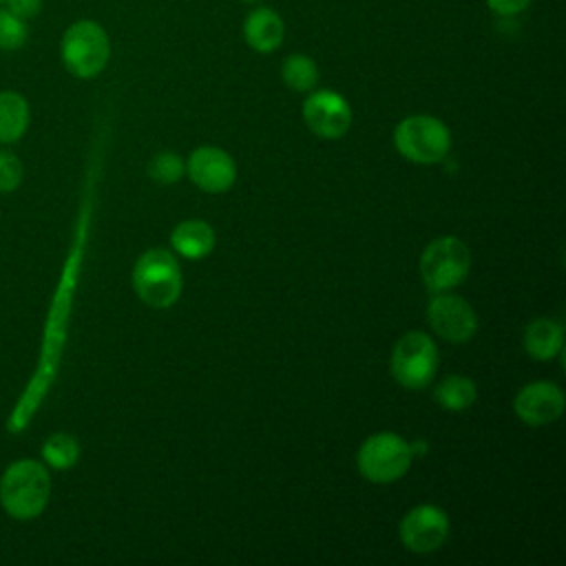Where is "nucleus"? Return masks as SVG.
Instances as JSON below:
<instances>
[{
    "mask_svg": "<svg viewBox=\"0 0 566 566\" xmlns=\"http://www.w3.org/2000/svg\"><path fill=\"white\" fill-rule=\"evenodd\" d=\"M31 124L29 99L13 88L0 91V146L18 144Z\"/></svg>",
    "mask_w": 566,
    "mask_h": 566,
    "instance_id": "15",
    "label": "nucleus"
},
{
    "mask_svg": "<svg viewBox=\"0 0 566 566\" xmlns=\"http://www.w3.org/2000/svg\"><path fill=\"white\" fill-rule=\"evenodd\" d=\"M564 391L548 380L524 385L513 400L517 418L531 427H544L555 422L564 413Z\"/></svg>",
    "mask_w": 566,
    "mask_h": 566,
    "instance_id": "13",
    "label": "nucleus"
},
{
    "mask_svg": "<svg viewBox=\"0 0 566 566\" xmlns=\"http://www.w3.org/2000/svg\"><path fill=\"white\" fill-rule=\"evenodd\" d=\"M433 398L447 411H464V409H469L475 402L478 387H475V382L471 378L460 376V374H451V376H444L436 385Z\"/></svg>",
    "mask_w": 566,
    "mask_h": 566,
    "instance_id": "20",
    "label": "nucleus"
},
{
    "mask_svg": "<svg viewBox=\"0 0 566 566\" xmlns=\"http://www.w3.org/2000/svg\"><path fill=\"white\" fill-rule=\"evenodd\" d=\"M51 473L42 460L18 458L0 473V509L15 522L38 520L51 500Z\"/></svg>",
    "mask_w": 566,
    "mask_h": 566,
    "instance_id": "2",
    "label": "nucleus"
},
{
    "mask_svg": "<svg viewBox=\"0 0 566 566\" xmlns=\"http://www.w3.org/2000/svg\"><path fill=\"white\" fill-rule=\"evenodd\" d=\"M133 290L142 303L155 310L175 305L184 290L177 256L166 248H150L133 265Z\"/></svg>",
    "mask_w": 566,
    "mask_h": 566,
    "instance_id": "4",
    "label": "nucleus"
},
{
    "mask_svg": "<svg viewBox=\"0 0 566 566\" xmlns=\"http://www.w3.org/2000/svg\"><path fill=\"white\" fill-rule=\"evenodd\" d=\"M564 327L551 318H535L524 329V349L535 360H551L562 352Z\"/></svg>",
    "mask_w": 566,
    "mask_h": 566,
    "instance_id": "17",
    "label": "nucleus"
},
{
    "mask_svg": "<svg viewBox=\"0 0 566 566\" xmlns=\"http://www.w3.org/2000/svg\"><path fill=\"white\" fill-rule=\"evenodd\" d=\"M438 347L424 332H407L391 349L389 369L398 385L405 389H424L438 371Z\"/></svg>",
    "mask_w": 566,
    "mask_h": 566,
    "instance_id": "8",
    "label": "nucleus"
},
{
    "mask_svg": "<svg viewBox=\"0 0 566 566\" xmlns=\"http://www.w3.org/2000/svg\"><path fill=\"white\" fill-rule=\"evenodd\" d=\"M411 444L391 431L369 436L356 455L358 471L374 484H389L400 480L411 467Z\"/></svg>",
    "mask_w": 566,
    "mask_h": 566,
    "instance_id": "7",
    "label": "nucleus"
},
{
    "mask_svg": "<svg viewBox=\"0 0 566 566\" xmlns=\"http://www.w3.org/2000/svg\"><path fill=\"white\" fill-rule=\"evenodd\" d=\"M301 113L305 126L323 139L343 137L354 122L349 102L332 88H312L303 102Z\"/></svg>",
    "mask_w": 566,
    "mask_h": 566,
    "instance_id": "9",
    "label": "nucleus"
},
{
    "mask_svg": "<svg viewBox=\"0 0 566 566\" xmlns=\"http://www.w3.org/2000/svg\"><path fill=\"white\" fill-rule=\"evenodd\" d=\"M29 40V22L0 7V51H20Z\"/></svg>",
    "mask_w": 566,
    "mask_h": 566,
    "instance_id": "21",
    "label": "nucleus"
},
{
    "mask_svg": "<svg viewBox=\"0 0 566 566\" xmlns=\"http://www.w3.org/2000/svg\"><path fill=\"white\" fill-rule=\"evenodd\" d=\"M396 150L420 166L442 161L451 150V133L447 124L433 115H409L394 128Z\"/></svg>",
    "mask_w": 566,
    "mask_h": 566,
    "instance_id": "5",
    "label": "nucleus"
},
{
    "mask_svg": "<svg viewBox=\"0 0 566 566\" xmlns=\"http://www.w3.org/2000/svg\"><path fill=\"white\" fill-rule=\"evenodd\" d=\"M60 62L75 80H95L111 62V35L93 18L73 20L60 38Z\"/></svg>",
    "mask_w": 566,
    "mask_h": 566,
    "instance_id": "3",
    "label": "nucleus"
},
{
    "mask_svg": "<svg viewBox=\"0 0 566 566\" xmlns=\"http://www.w3.org/2000/svg\"><path fill=\"white\" fill-rule=\"evenodd\" d=\"M431 329L449 343H467L478 329L475 310L455 294L438 292L427 307Z\"/></svg>",
    "mask_w": 566,
    "mask_h": 566,
    "instance_id": "11",
    "label": "nucleus"
},
{
    "mask_svg": "<svg viewBox=\"0 0 566 566\" xmlns=\"http://www.w3.org/2000/svg\"><path fill=\"white\" fill-rule=\"evenodd\" d=\"M318 64L307 53H290L281 62V80L294 93H310L318 84Z\"/></svg>",
    "mask_w": 566,
    "mask_h": 566,
    "instance_id": "19",
    "label": "nucleus"
},
{
    "mask_svg": "<svg viewBox=\"0 0 566 566\" xmlns=\"http://www.w3.org/2000/svg\"><path fill=\"white\" fill-rule=\"evenodd\" d=\"M2 7H7L11 13H15L18 18L29 22L31 18L40 15V11L44 7V0H4Z\"/></svg>",
    "mask_w": 566,
    "mask_h": 566,
    "instance_id": "25",
    "label": "nucleus"
},
{
    "mask_svg": "<svg viewBox=\"0 0 566 566\" xmlns=\"http://www.w3.org/2000/svg\"><path fill=\"white\" fill-rule=\"evenodd\" d=\"M24 181V164L22 159L9 148H0V195L15 192Z\"/></svg>",
    "mask_w": 566,
    "mask_h": 566,
    "instance_id": "22",
    "label": "nucleus"
},
{
    "mask_svg": "<svg viewBox=\"0 0 566 566\" xmlns=\"http://www.w3.org/2000/svg\"><path fill=\"white\" fill-rule=\"evenodd\" d=\"M80 440L69 431H53L40 444V460L53 471H69L80 462Z\"/></svg>",
    "mask_w": 566,
    "mask_h": 566,
    "instance_id": "18",
    "label": "nucleus"
},
{
    "mask_svg": "<svg viewBox=\"0 0 566 566\" xmlns=\"http://www.w3.org/2000/svg\"><path fill=\"white\" fill-rule=\"evenodd\" d=\"M241 2H250V4H259V2H263V0H241Z\"/></svg>",
    "mask_w": 566,
    "mask_h": 566,
    "instance_id": "26",
    "label": "nucleus"
},
{
    "mask_svg": "<svg viewBox=\"0 0 566 566\" xmlns=\"http://www.w3.org/2000/svg\"><path fill=\"white\" fill-rule=\"evenodd\" d=\"M214 230L210 223L201 221V219H188L181 221L179 226H175V230L170 232V245L177 254L186 256V259H203L212 252L214 248Z\"/></svg>",
    "mask_w": 566,
    "mask_h": 566,
    "instance_id": "16",
    "label": "nucleus"
},
{
    "mask_svg": "<svg viewBox=\"0 0 566 566\" xmlns=\"http://www.w3.org/2000/svg\"><path fill=\"white\" fill-rule=\"evenodd\" d=\"M243 42L256 53H274L285 40V20L283 15L265 4L250 9L241 24Z\"/></svg>",
    "mask_w": 566,
    "mask_h": 566,
    "instance_id": "14",
    "label": "nucleus"
},
{
    "mask_svg": "<svg viewBox=\"0 0 566 566\" xmlns=\"http://www.w3.org/2000/svg\"><path fill=\"white\" fill-rule=\"evenodd\" d=\"M186 175L203 192H226L237 179L234 159L214 146H201L190 153Z\"/></svg>",
    "mask_w": 566,
    "mask_h": 566,
    "instance_id": "12",
    "label": "nucleus"
},
{
    "mask_svg": "<svg viewBox=\"0 0 566 566\" xmlns=\"http://www.w3.org/2000/svg\"><path fill=\"white\" fill-rule=\"evenodd\" d=\"M471 268V252L458 237H438L420 254V276L431 294L449 292L464 283Z\"/></svg>",
    "mask_w": 566,
    "mask_h": 566,
    "instance_id": "6",
    "label": "nucleus"
},
{
    "mask_svg": "<svg viewBox=\"0 0 566 566\" xmlns=\"http://www.w3.org/2000/svg\"><path fill=\"white\" fill-rule=\"evenodd\" d=\"M398 535L407 551L418 555L433 553L449 537V517L436 504H418L400 520Z\"/></svg>",
    "mask_w": 566,
    "mask_h": 566,
    "instance_id": "10",
    "label": "nucleus"
},
{
    "mask_svg": "<svg viewBox=\"0 0 566 566\" xmlns=\"http://www.w3.org/2000/svg\"><path fill=\"white\" fill-rule=\"evenodd\" d=\"M91 208H93V188H88L84 195V201H82V208L77 214V223H75V234H73L69 254L64 259L60 281L53 290V296H51V303L46 310L42 340H40L33 374L27 380L22 394L18 396L13 409L7 418V431L13 436L22 433L31 424V420L35 418L51 385L55 382L64 343H66L73 296H75L77 279H80V270H82V259H84V248H86V237H88V226H91Z\"/></svg>",
    "mask_w": 566,
    "mask_h": 566,
    "instance_id": "1",
    "label": "nucleus"
},
{
    "mask_svg": "<svg viewBox=\"0 0 566 566\" xmlns=\"http://www.w3.org/2000/svg\"><path fill=\"white\" fill-rule=\"evenodd\" d=\"M2 4H4V0H0V7H2Z\"/></svg>",
    "mask_w": 566,
    "mask_h": 566,
    "instance_id": "27",
    "label": "nucleus"
},
{
    "mask_svg": "<svg viewBox=\"0 0 566 566\" xmlns=\"http://www.w3.org/2000/svg\"><path fill=\"white\" fill-rule=\"evenodd\" d=\"M486 9L500 18H515L520 13H524L533 0H484Z\"/></svg>",
    "mask_w": 566,
    "mask_h": 566,
    "instance_id": "24",
    "label": "nucleus"
},
{
    "mask_svg": "<svg viewBox=\"0 0 566 566\" xmlns=\"http://www.w3.org/2000/svg\"><path fill=\"white\" fill-rule=\"evenodd\" d=\"M186 172V164L175 153H159L148 161V175L157 184H175Z\"/></svg>",
    "mask_w": 566,
    "mask_h": 566,
    "instance_id": "23",
    "label": "nucleus"
}]
</instances>
